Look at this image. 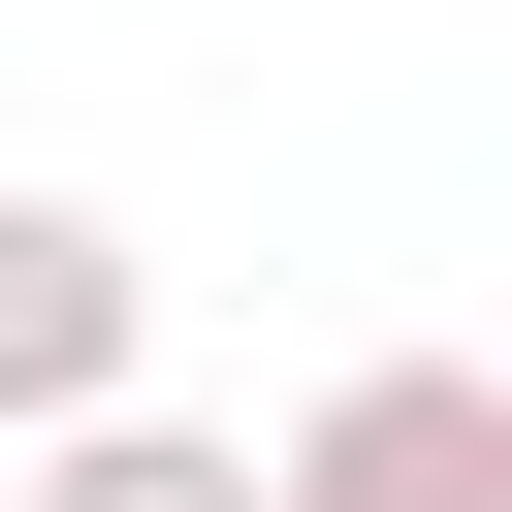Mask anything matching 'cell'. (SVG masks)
<instances>
[{"mask_svg": "<svg viewBox=\"0 0 512 512\" xmlns=\"http://www.w3.org/2000/svg\"><path fill=\"white\" fill-rule=\"evenodd\" d=\"M256 512H512V384H480V352H352V384L256 448Z\"/></svg>", "mask_w": 512, "mask_h": 512, "instance_id": "6da1fadb", "label": "cell"}, {"mask_svg": "<svg viewBox=\"0 0 512 512\" xmlns=\"http://www.w3.org/2000/svg\"><path fill=\"white\" fill-rule=\"evenodd\" d=\"M128 352H160V256H128L96 192H0V448H32V416H96Z\"/></svg>", "mask_w": 512, "mask_h": 512, "instance_id": "7a4b0ae2", "label": "cell"}, {"mask_svg": "<svg viewBox=\"0 0 512 512\" xmlns=\"http://www.w3.org/2000/svg\"><path fill=\"white\" fill-rule=\"evenodd\" d=\"M0 512H256V448H192L160 384H96V416H32V448H0Z\"/></svg>", "mask_w": 512, "mask_h": 512, "instance_id": "3957f363", "label": "cell"}]
</instances>
